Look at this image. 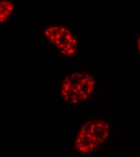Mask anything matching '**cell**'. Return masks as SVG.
Masks as SVG:
<instances>
[{
  "instance_id": "6da1fadb",
  "label": "cell",
  "mask_w": 140,
  "mask_h": 157,
  "mask_svg": "<svg viewBox=\"0 0 140 157\" xmlns=\"http://www.w3.org/2000/svg\"><path fill=\"white\" fill-rule=\"evenodd\" d=\"M109 123L103 119H93L86 122L74 138L72 147L79 155H87L96 151L110 136Z\"/></svg>"
},
{
  "instance_id": "7a4b0ae2",
  "label": "cell",
  "mask_w": 140,
  "mask_h": 157,
  "mask_svg": "<svg viewBox=\"0 0 140 157\" xmlns=\"http://www.w3.org/2000/svg\"><path fill=\"white\" fill-rule=\"evenodd\" d=\"M96 85L94 77L89 72L76 71L62 80L60 86V97L67 104H81L92 96Z\"/></svg>"
},
{
  "instance_id": "3957f363",
  "label": "cell",
  "mask_w": 140,
  "mask_h": 157,
  "mask_svg": "<svg viewBox=\"0 0 140 157\" xmlns=\"http://www.w3.org/2000/svg\"><path fill=\"white\" fill-rule=\"evenodd\" d=\"M41 35L56 53L64 56H72L79 48V40L70 28L62 24H50L42 29Z\"/></svg>"
},
{
  "instance_id": "277c9868",
  "label": "cell",
  "mask_w": 140,
  "mask_h": 157,
  "mask_svg": "<svg viewBox=\"0 0 140 157\" xmlns=\"http://www.w3.org/2000/svg\"><path fill=\"white\" fill-rule=\"evenodd\" d=\"M16 11V4L12 0H1L0 23L4 24L10 20Z\"/></svg>"
},
{
  "instance_id": "5b68a950",
  "label": "cell",
  "mask_w": 140,
  "mask_h": 157,
  "mask_svg": "<svg viewBox=\"0 0 140 157\" xmlns=\"http://www.w3.org/2000/svg\"><path fill=\"white\" fill-rule=\"evenodd\" d=\"M137 51H138V54L139 55L140 59V36L137 39Z\"/></svg>"
}]
</instances>
